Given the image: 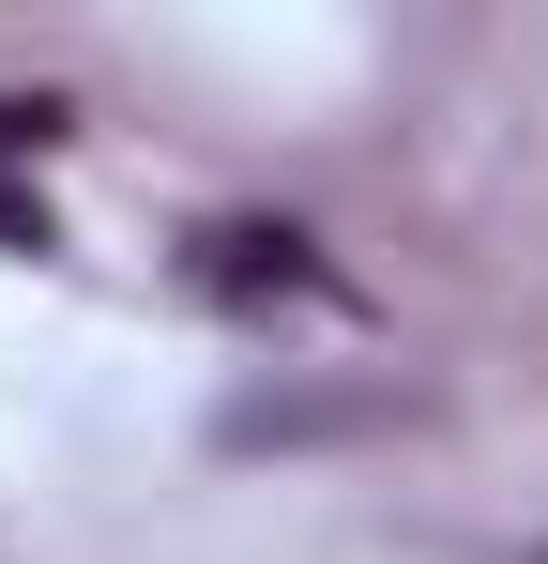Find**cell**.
Wrapping results in <instances>:
<instances>
[{"label": "cell", "instance_id": "obj_2", "mask_svg": "<svg viewBox=\"0 0 548 564\" xmlns=\"http://www.w3.org/2000/svg\"><path fill=\"white\" fill-rule=\"evenodd\" d=\"M46 122H62V107H0V245H46V198L15 184V153H31Z\"/></svg>", "mask_w": 548, "mask_h": 564}, {"label": "cell", "instance_id": "obj_1", "mask_svg": "<svg viewBox=\"0 0 548 564\" xmlns=\"http://www.w3.org/2000/svg\"><path fill=\"white\" fill-rule=\"evenodd\" d=\"M183 275L213 290V305H336V260H320L289 214H213Z\"/></svg>", "mask_w": 548, "mask_h": 564}]
</instances>
